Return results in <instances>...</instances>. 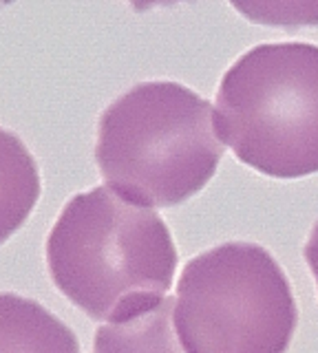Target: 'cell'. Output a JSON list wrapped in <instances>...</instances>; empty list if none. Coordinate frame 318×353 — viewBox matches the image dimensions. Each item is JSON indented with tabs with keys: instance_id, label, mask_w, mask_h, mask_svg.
Returning a JSON list of instances; mask_svg holds the SVG:
<instances>
[{
	"instance_id": "obj_1",
	"label": "cell",
	"mask_w": 318,
	"mask_h": 353,
	"mask_svg": "<svg viewBox=\"0 0 318 353\" xmlns=\"http://www.w3.org/2000/svg\"><path fill=\"white\" fill-rule=\"evenodd\" d=\"M45 248L56 287L100 323L159 305L179 261L166 221L108 185L69 199Z\"/></svg>"
},
{
	"instance_id": "obj_2",
	"label": "cell",
	"mask_w": 318,
	"mask_h": 353,
	"mask_svg": "<svg viewBox=\"0 0 318 353\" xmlns=\"http://www.w3.org/2000/svg\"><path fill=\"white\" fill-rule=\"evenodd\" d=\"M223 146L208 99L177 82H141L100 115L95 161L128 201L172 208L203 190Z\"/></svg>"
},
{
	"instance_id": "obj_3",
	"label": "cell",
	"mask_w": 318,
	"mask_h": 353,
	"mask_svg": "<svg viewBox=\"0 0 318 353\" xmlns=\"http://www.w3.org/2000/svg\"><path fill=\"white\" fill-rule=\"evenodd\" d=\"M219 139L241 163L274 179L318 172V47L272 42L223 73L217 93Z\"/></svg>"
},
{
	"instance_id": "obj_4",
	"label": "cell",
	"mask_w": 318,
	"mask_h": 353,
	"mask_svg": "<svg viewBox=\"0 0 318 353\" xmlns=\"http://www.w3.org/2000/svg\"><path fill=\"white\" fill-rule=\"evenodd\" d=\"M296 323L288 276L257 243H221L183 265L172 327L186 353H285Z\"/></svg>"
},
{
	"instance_id": "obj_5",
	"label": "cell",
	"mask_w": 318,
	"mask_h": 353,
	"mask_svg": "<svg viewBox=\"0 0 318 353\" xmlns=\"http://www.w3.org/2000/svg\"><path fill=\"white\" fill-rule=\"evenodd\" d=\"M0 353H82L78 336L45 305L0 294Z\"/></svg>"
},
{
	"instance_id": "obj_6",
	"label": "cell",
	"mask_w": 318,
	"mask_h": 353,
	"mask_svg": "<svg viewBox=\"0 0 318 353\" xmlns=\"http://www.w3.org/2000/svg\"><path fill=\"white\" fill-rule=\"evenodd\" d=\"M42 192L34 154L18 135L0 128V245L25 225Z\"/></svg>"
},
{
	"instance_id": "obj_7",
	"label": "cell",
	"mask_w": 318,
	"mask_h": 353,
	"mask_svg": "<svg viewBox=\"0 0 318 353\" xmlns=\"http://www.w3.org/2000/svg\"><path fill=\"white\" fill-rule=\"evenodd\" d=\"M175 298H163L148 312L97 327L93 353H186L172 327Z\"/></svg>"
},
{
	"instance_id": "obj_8",
	"label": "cell",
	"mask_w": 318,
	"mask_h": 353,
	"mask_svg": "<svg viewBox=\"0 0 318 353\" xmlns=\"http://www.w3.org/2000/svg\"><path fill=\"white\" fill-rule=\"evenodd\" d=\"M230 5L255 25L288 31L318 27V0H230Z\"/></svg>"
},
{
	"instance_id": "obj_9",
	"label": "cell",
	"mask_w": 318,
	"mask_h": 353,
	"mask_svg": "<svg viewBox=\"0 0 318 353\" xmlns=\"http://www.w3.org/2000/svg\"><path fill=\"white\" fill-rule=\"evenodd\" d=\"M305 261L310 265V270L314 274V281H316V287H318V221L312 228V234L305 243Z\"/></svg>"
},
{
	"instance_id": "obj_10",
	"label": "cell",
	"mask_w": 318,
	"mask_h": 353,
	"mask_svg": "<svg viewBox=\"0 0 318 353\" xmlns=\"http://www.w3.org/2000/svg\"><path fill=\"white\" fill-rule=\"evenodd\" d=\"M137 14H144V11L152 7H168V5H177V3H192V0H128Z\"/></svg>"
},
{
	"instance_id": "obj_11",
	"label": "cell",
	"mask_w": 318,
	"mask_h": 353,
	"mask_svg": "<svg viewBox=\"0 0 318 353\" xmlns=\"http://www.w3.org/2000/svg\"><path fill=\"white\" fill-rule=\"evenodd\" d=\"M12 3H14V0H0V9L7 7V5H12Z\"/></svg>"
}]
</instances>
